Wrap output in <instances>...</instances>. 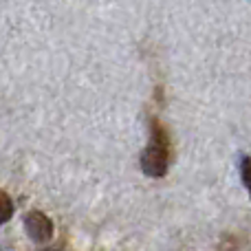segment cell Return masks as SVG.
<instances>
[{
	"label": "cell",
	"mask_w": 251,
	"mask_h": 251,
	"mask_svg": "<svg viewBox=\"0 0 251 251\" xmlns=\"http://www.w3.org/2000/svg\"><path fill=\"white\" fill-rule=\"evenodd\" d=\"M170 165V139L159 122H152V141L141 154V170L148 176H165Z\"/></svg>",
	"instance_id": "cell-1"
},
{
	"label": "cell",
	"mask_w": 251,
	"mask_h": 251,
	"mask_svg": "<svg viewBox=\"0 0 251 251\" xmlns=\"http://www.w3.org/2000/svg\"><path fill=\"white\" fill-rule=\"evenodd\" d=\"M25 229L33 243H47L53 236V223L42 212H31L25 218Z\"/></svg>",
	"instance_id": "cell-2"
},
{
	"label": "cell",
	"mask_w": 251,
	"mask_h": 251,
	"mask_svg": "<svg viewBox=\"0 0 251 251\" xmlns=\"http://www.w3.org/2000/svg\"><path fill=\"white\" fill-rule=\"evenodd\" d=\"M11 216H13V203H11V199H9L7 192L0 190V225L7 223Z\"/></svg>",
	"instance_id": "cell-3"
},
{
	"label": "cell",
	"mask_w": 251,
	"mask_h": 251,
	"mask_svg": "<svg viewBox=\"0 0 251 251\" xmlns=\"http://www.w3.org/2000/svg\"><path fill=\"white\" fill-rule=\"evenodd\" d=\"M240 174H243V183L251 196V156H245L243 159V163H240Z\"/></svg>",
	"instance_id": "cell-4"
},
{
	"label": "cell",
	"mask_w": 251,
	"mask_h": 251,
	"mask_svg": "<svg viewBox=\"0 0 251 251\" xmlns=\"http://www.w3.org/2000/svg\"><path fill=\"white\" fill-rule=\"evenodd\" d=\"M49 251H53V249H49Z\"/></svg>",
	"instance_id": "cell-5"
}]
</instances>
